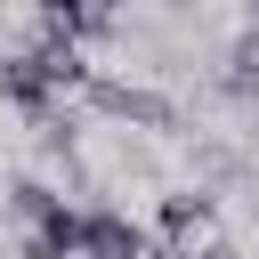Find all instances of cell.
Returning <instances> with one entry per match:
<instances>
[{
	"label": "cell",
	"instance_id": "cell-6",
	"mask_svg": "<svg viewBox=\"0 0 259 259\" xmlns=\"http://www.w3.org/2000/svg\"><path fill=\"white\" fill-rule=\"evenodd\" d=\"M202 227H210V194H170V202H162V235H170L178 251H186Z\"/></svg>",
	"mask_w": 259,
	"mask_h": 259
},
{
	"label": "cell",
	"instance_id": "cell-1",
	"mask_svg": "<svg viewBox=\"0 0 259 259\" xmlns=\"http://www.w3.org/2000/svg\"><path fill=\"white\" fill-rule=\"evenodd\" d=\"M73 259H162L154 251V235L130 219V210H113V202H97V210H81V235H73Z\"/></svg>",
	"mask_w": 259,
	"mask_h": 259
},
{
	"label": "cell",
	"instance_id": "cell-4",
	"mask_svg": "<svg viewBox=\"0 0 259 259\" xmlns=\"http://www.w3.org/2000/svg\"><path fill=\"white\" fill-rule=\"evenodd\" d=\"M73 235H81V210H73V202H57V210L24 235V259H73Z\"/></svg>",
	"mask_w": 259,
	"mask_h": 259
},
{
	"label": "cell",
	"instance_id": "cell-2",
	"mask_svg": "<svg viewBox=\"0 0 259 259\" xmlns=\"http://www.w3.org/2000/svg\"><path fill=\"white\" fill-rule=\"evenodd\" d=\"M81 89H89V105H97V113H113V121H138V130H178V105H170V97H154V89H138V81L89 73Z\"/></svg>",
	"mask_w": 259,
	"mask_h": 259
},
{
	"label": "cell",
	"instance_id": "cell-7",
	"mask_svg": "<svg viewBox=\"0 0 259 259\" xmlns=\"http://www.w3.org/2000/svg\"><path fill=\"white\" fill-rule=\"evenodd\" d=\"M251 89H259V24H243L227 49V97H251Z\"/></svg>",
	"mask_w": 259,
	"mask_h": 259
},
{
	"label": "cell",
	"instance_id": "cell-5",
	"mask_svg": "<svg viewBox=\"0 0 259 259\" xmlns=\"http://www.w3.org/2000/svg\"><path fill=\"white\" fill-rule=\"evenodd\" d=\"M57 202H65V194H57L49 178H8V194H0V210H8V219H24V227H40Z\"/></svg>",
	"mask_w": 259,
	"mask_h": 259
},
{
	"label": "cell",
	"instance_id": "cell-3",
	"mask_svg": "<svg viewBox=\"0 0 259 259\" xmlns=\"http://www.w3.org/2000/svg\"><path fill=\"white\" fill-rule=\"evenodd\" d=\"M0 97H8L16 113H32V121H40L49 105H57V89H49V73H40V57H32V49L0 57Z\"/></svg>",
	"mask_w": 259,
	"mask_h": 259
}]
</instances>
